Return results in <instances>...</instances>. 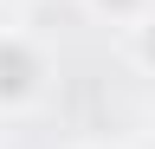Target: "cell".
I'll return each mask as SVG.
<instances>
[{
  "instance_id": "obj_1",
  "label": "cell",
  "mask_w": 155,
  "mask_h": 149,
  "mask_svg": "<svg viewBox=\"0 0 155 149\" xmlns=\"http://www.w3.org/2000/svg\"><path fill=\"white\" fill-rule=\"evenodd\" d=\"M52 91V52L32 26L0 20V117H32Z\"/></svg>"
},
{
  "instance_id": "obj_2",
  "label": "cell",
  "mask_w": 155,
  "mask_h": 149,
  "mask_svg": "<svg viewBox=\"0 0 155 149\" xmlns=\"http://www.w3.org/2000/svg\"><path fill=\"white\" fill-rule=\"evenodd\" d=\"M84 13L97 26H110V32H129V26H142L155 13V0H84Z\"/></svg>"
},
{
  "instance_id": "obj_3",
  "label": "cell",
  "mask_w": 155,
  "mask_h": 149,
  "mask_svg": "<svg viewBox=\"0 0 155 149\" xmlns=\"http://www.w3.org/2000/svg\"><path fill=\"white\" fill-rule=\"evenodd\" d=\"M116 39H123V59L142 71V78H155V13L142 26H129V32H116Z\"/></svg>"
},
{
  "instance_id": "obj_4",
  "label": "cell",
  "mask_w": 155,
  "mask_h": 149,
  "mask_svg": "<svg viewBox=\"0 0 155 149\" xmlns=\"http://www.w3.org/2000/svg\"><path fill=\"white\" fill-rule=\"evenodd\" d=\"M84 149H142V143H129V136H97V143H84Z\"/></svg>"
},
{
  "instance_id": "obj_5",
  "label": "cell",
  "mask_w": 155,
  "mask_h": 149,
  "mask_svg": "<svg viewBox=\"0 0 155 149\" xmlns=\"http://www.w3.org/2000/svg\"><path fill=\"white\" fill-rule=\"evenodd\" d=\"M26 7H39V0H0V13H26Z\"/></svg>"
}]
</instances>
